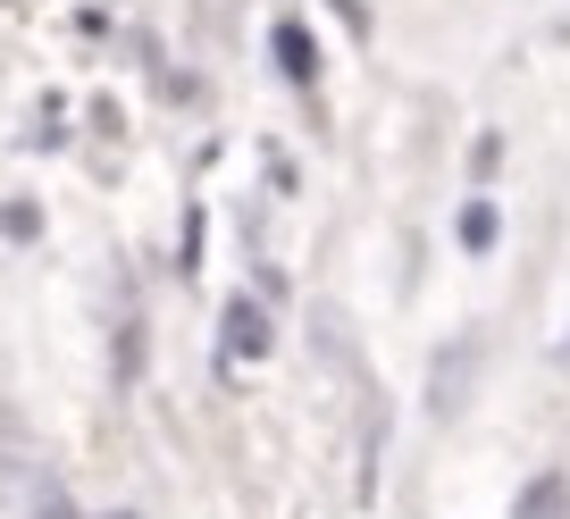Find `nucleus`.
Masks as SVG:
<instances>
[{
  "instance_id": "nucleus-1",
  "label": "nucleus",
  "mask_w": 570,
  "mask_h": 519,
  "mask_svg": "<svg viewBox=\"0 0 570 519\" xmlns=\"http://www.w3.org/2000/svg\"><path fill=\"white\" fill-rule=\"evenodd\" d=\"M252 360H268V310L235 302L227 310V369H252Z\"/></svg>"
},
{
  "instance_id": "nucleus-2",
  "label": "nucleus",
  "mask_w": 570,
  "mask_h": 519,
  "mask_svg": "<svg viewBox=\"0 0 570 519\" xmlns=\"http://www.w3.org/2000/svg\"><path fill=\"white\" fill-rule=\"evenodd\" d=\"M462 243H470V251L495 243V210H487V201H470V210H462Z\"/></svg>"
},
{
  "instance_id": "nucleus-3",
  "label": "nucleus",
  "mask_w": 570,
  "mask_h": 519,
  "mask_svg": "<svg viewBox=\"0 0 570 519\" xmlns=\"http://www.w3.org/2000/svg\"><path fill=\"white\" fill-rule=\"evenodd\" d=\"M277 59H285V76H311V42H303V26H285V34H277Z\"/></svg>"
}]
</instances>
